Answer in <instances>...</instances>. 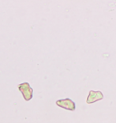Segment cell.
Instances as JSON below:
<instances>
[{
  "label": "cell",
  "mask_w": 116,
  "mask_h": 123,
  "mask_svg": "<svg viewBox=\"0 0 116 123\" xmlns=\"http://www.w3.org/2000/svg\"><path fill=\"white\" fill-rule=\"evenodd\" d=\"M18 90L23 94L24 99L26 100H30L33 98V89L30 87L28 82H23L18 85Z\"/></svg>",
  "instance_id": "6da1fadb"
},
{
  "label": "cell",
  "mask_w": 116,
  "mask_h": 123,
  "mask_svg": "<svg viewBox=\"0 0 116 123\" xmlns=\"http://www.w3.org/2000/svg\"><path fill=\"white\" fill-rule=\"evenodd\" d=\"M55 104L57 105L58 107H61L63 109H65V110H68V111H74L75 109H76V106H75V103L74 101L71 100V99H63V100H59L55 101Z\"/></svg>",
  "instance_id": "7a4b0ae2"
},
{
  "label": "cell",
  "mask_w": 116,
  "mask_h": 123,
  "mask_svg": "<svg viewBox=\"0 0 116 123\" xmlns=\"http://www.w3.org/2000/svg\"><path fill=\"white\" fill-rule=\"evenodd\" d=\"M103 94L102 93V92H99V91L95 92V91L91 90L89 92L88 97H87V99H86V103L93 104V102L103 100Z\"/></svg>",
  "instance_id": "3957f363"
}]
</instances>
